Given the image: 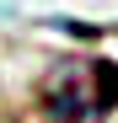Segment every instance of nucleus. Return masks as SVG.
Returning a JSON list of instances; mask_svg holds the SVG:
<instances>
[{"mask_svg":"<svg viewBox=\"0 0 118 123\" xmlns=\"http://www.w3.org/2000/svg\"><path fill=\"white\" fill-rule=\"evenodd\" d=\"M118 107V64L75 54L54 64L38 86V112L48 123H97Z\"/></svg>","mask_w":118,"mask_h":123,"instance_id":"1","label":"nucleus"}]
</instances>
